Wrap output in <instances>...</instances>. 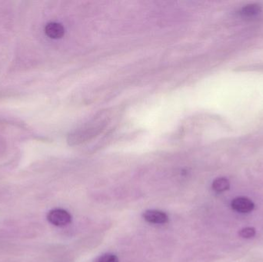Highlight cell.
<instances>
[{"mask_svg":"<svg viewBox=\"0 0 263 262\" xmlns=\"http://www.w3.org/2000/svg\"><path fill=\"white\" fill-rule=\"evenodd\" d=\"M94 262H119V259L113 254H104L95 259Z\"/></svg>","mask_w":263,"mask_h":262,"instance_id":"ba28073f","label":"cell"},{"mask_svg":"<svg viewBox=\"0 0 263 262\" xmlns=\"http://www.w3.org/2000/svg\"><path fill=\"white\" fill-rule=\"evenodd\" d=\"M256 234H257V231L253 227H246V228H242L239 231V236L243 238H246V239L253 238Z\"/></svg>","mask_w":263,"mask_h":262,"instance_id":"52a82bcc","label":"cell"},{"mask_svg":"<svg viewBox=\"0 0 263 262\" xmlns=\"http://www.w3.org/2000/svg\"><path fill=\"white\" fill-rule=\"evenodd\" d=\"M47 220L49 222L55 225V226L62 227L67 225L72 221V216L62 209H53L47 214Z\"/></svg>","mask_w":263,"mask_h":262,"instance_id":"6da1fadb","label":"cell"},{"mask_svg":"<svg viewBox=\"0 0 263 262\" xmlns=\"http://www.w3.org/2000/svg\"><path fill=\"white\" fill-rule=\"evenodd\" d=\"M143 218L147 222L155 224H164L169 221L166 213L158 210H147L143 214Z\"/></svg>","mask_w":263,"mask_h":262,"instance_id":"3957f363","label":"cell"},{"mask_svg":"<svg viewBox=\"0 0 263 262\" xmlns=\"http://www.w3.org/2000/svg\"><path fill=\"white\" fill-rule=\"evenodd\" d=\"M262 12V6L260 4L253 3L248 4V5L243 6L241 9V16L245 17H253V16H257Z\"/></svg>","mask_w":263,"mask_h":262,"instance_id":"5b68a950","label":"cell"},{"mask_svg":"<svg viewBox=\"0 0 263 262\" xmlns=\"http://www.w3.org/2000/svg\"><path fill=\"white\" fill-rule=\"evenodd\" d=\"M211 188L215 192L221 193V192L229 190L230 188V182L228 178L225 177H219V178H215L211 184Z\"/></svg>","mask_w":263,"mask_h":262,"instance_id":"8992f818","label":"cell"},{"mask_svg":"<svg viewBox=\"0 0 263 262\" xmlns=\"http://www.w3.org/2000/svg\"><path fill=\"white\" fill-rule=\"evenodd\" d=\"M231 207L234 211L239 213H250L253 211L255 204L251 199L246 197H237L231 203Z\"/></svg>","mask_w":263,"mask_h":262,"instance_id":"7a4b0ae2","label":"cell"},{"mask_svg":"<svg viewBox=\"0 0 263 262\" xmlns=\"http://www.w3.org/2000/svg\"><path fill=\"white\" fill-rule=\"evenodd\" d=\"M45 33L47 36L53 40L62 38L65 33V29L60 23L50 22L46 26Z\"/></svg>","mask_w":263,"mask_h":262,"instance_id":"277c9868","label":"cell"}]
</instances>
